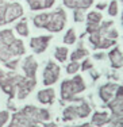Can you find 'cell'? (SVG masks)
Here are the masks:
<instances>
[{
	"label": "cell",
	"instance_id": "ac0fdd59",
	"mask_svg": "<svg viewBox=\"0 0 123 127\" xmlns=\"http://www.w3.org/2000/svg\"><path fill=\"white\" fill-rule=\"evenodd\" d=\"M92 123L97 127H103L104 125L110 123V115L106 111H97L92 115Z\"/></svg>",
	"mask_w": 123,
	"mask_h": 127
},
{
	"label": "cell",
	"instance_id": "277c9868",
	"mask_svg": "<svg viewBox=\"0 0 123 127\" xmlns=\"http://www.w3.org/2000/svg\"><path fill=\"white\" fill-rule=\"evenodd\" d=\"M87 85L84 83L83 77L80 74L74 76L70 80H64L61 84V100L62 101H72L76 97L77 93H81L85 91Z\"/></svg>",
	"mask_w": 123,
	"mask_h": 127
},
{
	"label": "cell",
	"instance_id": "52a82bcc",
	"mask_svg": "<svg viewBox=\"0 0 123 127\" xmlns=\"http://www.w3.org/2000/svg\"><path fill=\"white\" fill-rule=\"evenodd\" d=\"M20 114L25 115L29 120L37 123V125L50 119V112L46 108H38V107H34V105H26V107H23V110H20Z\"/></svg>",
	"mask_w": 123,
	"mask_h": 127
},
{
	"label": "cell",
	"instance_id": "836d02e7",
	"mask_svg": "<svg viewBox=\"0 0 123 127\" xmlns=\"http://www.w3.org/2000/svg\"><path fill=\"white\" fill-rule=\"evenodd\" d=\"M106 7H107V4H106V3H99V4L96 5V8H97V10H104Z\"/></svg>",
	"mask_w": 123,
	"mask_h": 127
},
{
	"label": "cell",
	"instance_id": "e575fe53",
	"mask_svg": "<svg viewBox=\"0 0 123 127\" xmlns=\"http://www.w3.org/2000/svg\"><path fill=\"white\" fill-rule=\"evenodd\" d=\"M91 77H92V80H97L99 77H100V74L97 73V72H92V74H91Z\"/></svg>",
	"mask_w": 123,
	"mask_h": 127
},
{
	"label": "cell",
	"instance_id": "cb8c5ba5",
	"mask_svg": "<svg viewBox=\"0 0 123 127\" xmlns=\"http://www.w3.org/2000/svg\"><path fill=\"white\" fill-rule=\"evenodd\" d=\"M5 8H7V1L0 0V26L7 25L5 23Z\"/></svg>",
	"mask_w": 123,
	"mask_h": 127
},
{
	"label": "cell",
	"instance_id": "83f0119b",
	"mask_svg": "<svg viewBox=\"0 0 123 127\" xmlns=\"http://www.w3.org/2000/svg\"><path fill=\"white\" fill-rule=\"evenodd\" d=\"M8 119H10V114H8V111H0V127L4 126L5 123L8 122Z\"/></svg>",
	"mask_w": 123,
	"mask_h": 127
},
{
	"label": "cell",
	"instance_id": "6da1fadb",
	"mask_svg": "<svg viewBox=\"0 0 123 127\" xmlns=\"http://www.w3.org/2000/svg\"><path fill=\"white\" fill-rule=\"evenodd\" d=\"M25 43L16 39L12 30L0 31V62L5 64L12 58H19L25 54Z\"/></svg>",
	"mask_w": 123,
	"mask_h": 127
},
{
	"label": "cell",
	"instance_id": "7a4b0ae2",
	"mask_svg": "<svg viewBox=\"0 0 123 127\" xmlns=\"http://www.w3.org/2000/svg\"><path fill=\"white\" fill-rule=\"evenodd\" d=\"M32 22H34V26L37 29H46L47 31L58 32L65 27L66 14L62 8H57L56 11H53L50 14L43 12L39 15H35Z\"/></svg>",
	"mask_w": 123,
	"mask_h": 127
},
{
	"label": "cell",
	"instance_id": "5bb4252c",
	"mask_svg": "<svg viewBox=\"0 0 123 127\" xmlns=\"http://www.w3.org/2000/svg\"><path fill=\"white\" fill-rule=\"evenodd\" d=\"M65 7L72 10H87L93 4V0H64Z\"/></svg>",
	"mask_w": 123,
	"mask_h": 127
},
{
	"label": "cell",
	"instance_id": "3957f363",
	"mask_svg": "<svg viewBox=\"0 0 123 127\" xmlns=\"http://www.w3.org/2000/svg\"><path fill=\"white\" fill-rule=\"evenodd\" d=\"M26 76H20L16 73H5L0 69V88L1 91L8 95L10 99H14L16 96V89L26 81Z\"/></svg>",
	"mask_w": 123,
	"mask_h": 127
},
{
	"label": "cell",
	"instance_id": "9a60e30c",
	"mask_svg": "<svg viewBox=\"0 0 123 127\" xmlns=\"http://www.w3.org/2000/svg\"><path fill=\"white\" fill-rule=\"evenodd\" d=\"M38 101L42 103V104H52L56 99V91L53 88H46V89H42L38 92L37 95Z\"/></svg>",
	"mask_w": 123,
	"mask_h": 127
},
{
	"label": "cell",
	"instance_id": "d590c367",
	"mask_svg": "<svg viewBox=\"0 0 123 127\" xmlns=\"http://www.w3.org/2000/svg\"><path fill=\"white\" fill-rule=\"evenodd\" d=\"M69 127V126H66ZM73 127H89V123H84V125H80V126H73Z\"/></svg>",
	"mask_w": 123,
	"mask_h": 127
},
{
	"label": "cell",
	"instance_id": "4316f807",
	"mask_svg": "<svg viewBox=\"0 0 123 127\" xmlns=\"http://www.w3.org/2000/svg\"><path fill=\"white\" fill-rule=\"evenodd\" d=\"M106 37L108 39H112V41H116V38L119 37V32L116 29H108V31L106 32Z\"/></svg>",
	"mask_w": 123,
	"mask_h": 127
},
{
	"label": "cell",
	"instance_id": "9c48e42d",
	"mask_svg": "<svg viewBox=\"0 0 123 127\" xmlns=\"http://www.w3.org/2000/svg\"><path fill=\"white\" fill-rule=\"evenodd\" d=\"M50 41H52V37H50V35L34 37V38H31V41H30V47L32 49V51H34L35 54H41L47 49Z\"/></svg>",
	"mask_w": 123,
	"mask_h": 127
},
{
	"label": "cell",
	"instance_id": "5b68a950",
	"mask_svg": "<svg viewBox=\"0 0 123 127\" xmlns=\"http://www.w3.org/2000/svg\"><path fill=\"white\" fill-rule=\"evenodd\" d=\"M72 101H76V103H79V104H70L65 108L64 112H62V119H64V122H70V120L79 119V118L84 119V118L91 115V105L84 100V99L74 97Z\"/></svg>",
	"mask_w": 123,
	"mask_h": 127
},
{
	"label": "cell",
	"instance_id": "1f68e13d",
	"mask_svg": "<svg viewBox=\"0 0 123 127\" xmlns=\"http://www.w3.org/2000/svg\"><path fill=\"white\" fill-rule=\"evenodd\" d=\"M41 125H42V127H57V125L53 122H50V123L49 122H42Z\"/></svg>",
	"mask_w": 123,
	"mask_h": 127
},
{
	"label": "cell",
	"instance_id": "e0dca14e",
	"mask_svg": "<svg viewBox=\"0 0 123 127\" xmlns=\"http://www.w3.org/2000/svg\"><path fill=\"white\" fill-rule=\"evenodd\" d=\"M30 7V10L38 11V10H46L54 5L56 0H26Z\"/></svg>",
	"mask_w": 123,
	"mask_h": 127
},
{
	"label": "cell",
	"instance_id": "8fae6325",
	"mask_svg": "<svg viewBox=\"0 0 123 127\" xmlns=\"http://www.w3.org/2000/svg\"><path fill=\"white\" fill-rule=\"evenodd\" d=\"M118 84L116 83H107L104 84V85L100 87V89H99V96H100V100L104 103V104H107L111 99L114 97V95H115L116 89H118Z\"/></svg>",
	"mask_w": 123,
	"mask_h": 127
},
{
	"label": "cell",
	"instance_id": "f546056e",
	"mask_svg": "<svg viewBox=\"0 0 123 127\" xmlns=\"http://www.w3.org/2000/svg\"><path fill=\"white\" fill-rule=\"evenodd\" d=\"M4 65L7 66L8 69H11V70H15V69L18 68V58H12V60H10V61L5 62Z\"/></svg>",
	"mask_w": 123,
	"mask_h": 127
},
{
	"label": "cell",
	"instance_id": "2e32d148",
	"mask_svg": "<svg viewBox=\"0 0 123 127\" xmlns=\"http://www.w3.org/2000/svg\"><path fill=\"white\" fill-rule=\"evenodd\" d=\"M108 58H110L111 65H112L114 69H121L122 68L123 60H122V50H121V47H112L111 51L108 53Z\"/></svg>",
	"mask_w": 123,
	"mask_h": 127
},
{
	"label": "cell",
	"instance_id": "d6986e66",
	"mask_svg": "<svg viewBox=\"0 0 123 127\" xmlns=\"http://www.w3.org/2000/svg\"><path fill=\"white\" fill-rule=\"evenodd\" d=\"M68 53H69V50L66 49V47L57 46L56 51H54V57H56V60L58 62H65V61H66V58H68Z\"/></svg>",
	"mask_w": 123,
	"mask_h": 127
},
{
	"label": "cell",
	"instance_id": "4dcf8cb0",
	"mask_svg": "<svg viewBox=\"0 0 123 127\" xmlns=\"http://www.w3.org/2000/svg\"><path fill=\"white\" fill-rule=\"evenodd\" d=\"M92 66H93V65H92V62L89 61V60H84L83 64L80 65V69H81L83 72H84V70H91Z\"/></svg>",
	"mask_w": 123,
	"mask_h": 127
},
{
	"label": "cell",
	"instance_id": "f1b7e54d",
	"mask_svg": "<svg viewBox=\"0 0 123 127\" xmlns=\"http://www.w3.org/2000/svg\"><path fill=\"white\" fill-rule=\"evenodd\" d=\"M73 19H74V22H83L84 20V11L83 10H74Z\"/></svg>",
	"mask_w": 123,
	"mask_h": 127
},
{
	"label": "cell",
	"instance_id": "7c38bea8",
	"mask_svg": "<svg viewBox=\"0 0 123 127\" xmlns=\"http://www.w3.org/2000/svg\"><path fill=\"white\" fill-rule=\"evenodd\" d=\"M8 127H39V125L29 120L25 115L20 114V111L15 112L11 118V123L8 125Z\"/></svg>",
	"mask_w": 123,
	"mask_h": 127
},
{
	"label": "cell",
	"instance_id": "ba28073f",
	"mask_svg": "<svg viewBox=\"0 0 123 127\" xmlns=\"http://www.w3.org/2000/svg\"><path fill=\"white\" fill-rule=\"evenodd\" d=\"M60 74H61V68L58 64H56L54 61H47L43 70V85H53L60 78Z\"/></svg>",
	"mask_w": 123,
	"mask_h": 127
},
{
	"label": "cell",
	"instance_id": "8992f818",
	"mask_svg": "<svg viewBox=\"0 0 123 127\" xmlns=\"http://www.w3.org/2000/svg\"><path fill=\"white\" fill-rule=\"evenodd\" d=\"M107 107L111 110L110 123L112 127H122V112H123V88L122 85L118 87L115 95L111 100L107 103Z\"/></svg>",
	"mask_w": 123,
	"mask_h": 127
},
{
	"label": "cell",
	"instance_id": "d4e9b609",
	"mask_svg": "<svg viewBox=\"0 0 123 127\" xmlns=\"http://www.w3.org/2000/svg\"><path fill=\"white\" fill-rule=\"evenodd\" d=\"M79 70H80L79 61H70V64H68V66H66V73L68 74H76Z\"/></svg>",
	"mask_w": 123,
	"mask_h": 127
},
{
	"label": "cell",
	"instance_id": "44dd1931",
	"mask_svg": "<svg viewBox=\"0 0 123 127\" xmlns=\"http://www.w3.org/2000/svg\"><path fill=\"white\" fill-rule=\"evenodd\" d=\"M101 20H103V16L97 11H92L87 15V25H100Z\"/></svg>",
	"mask_w": 123,
	"mask_h": 127
},
{
	"label": "cell",
	"instance_id": "4fadbf2b",
	"mask_svg": "<svg viewBox=\"0 0 123 127\" xmlns=\"http://www.w3.org/2000/svg\"><path fill=\"white\" fill-rule=\"evenodd\" d=\"M22 69L25 72L26 77L35 78V74H37V70H38V62L35 61V58L32 56H29L22 62Z\"/></svg>",
	"mask_w": 123,
	"mask_h": 127
},
{
	"label": "cell",
	"instance_id": "8d00e7d4",
	"mask_svg": "<svg viewBox=\"0 0 123 127\" xmlns=\"http://www.w3.org/2000/svg\"><path fill=\"white\" fill-rule=\"evenodd\" d=\"M89 127H93V126H91V125H89Z\"/></svg>",
	"mask_w": 123,
	"mask_h": 127
},
{
	"label": "cell",
	"instance_id": "7402d4cb",
	"mask_svg": "<svg viewBox=\"0 0 123 127\" xmlns=\"http://www.w3.org/2000/svg\"><path fill=\"white\" fill-rule=\"evenodd\" d=\"M15 30L18 31V34L22 37H29V25H27V19H22L19 23H16Z\"/></svg>",
	"mask_w": 123,
	"mask_h": 127
},
{
	"label": "cell",
	"instance_id": "ffe728a7",
	"mask_svg": "<svg viewBox=\"0 0 123 127\" xmlns=\"http://www.w3.org/2000/svg\"><path fill=\"white\" fill-rule=\"evenodd\" d=\"M87 56H88V50H87L85 47H83V45H81V46L77 47V49L70 54V61H80V60H83L84 57H87Z\"/></svg>",
	"mask_w": 123,
	"mask_h": 127
},
{
	"label": "cell",
	"instance_id": "603a6c76",
	"mask_svg": "<svg viewBox=\"0 0 123 127\" xmlns=\"http://www.w3.org/2000/svg\"><path fill=\"white\" fill-rule=\"evenodd\" d=\"M76 41H77L76 31H74L73 29H69L68 31H66V34H65V37H64V42L66 45H73Z\"/></svg>",
	"mask_w": 123,
	"mask_h": 127
},
{
	"label": "cell",
	"instance_id": "30bf717a",
	"mask_svg": "<svg viewBox=\"0 0 123 127\" xmlns=\"http://www.w3.org/2000/svg\"><path fill=\"white\" fill-rule=\"evenodd\" d=\"M20 16H23L22 4L15 3V1L7 3V8H5V23H11Z\"/></svg>",
	"mask_w": 123,
	"mask_h": 127
},
{
	"label": "cell",
	"instance_id": "484cf974",
	"mask_svg": "<svg viewBox=\"0 0 123 127\" xmlns=\"http://www.w3.org/2000/svg\"><path fill=\"white\" fill-rule=\"evenodd\" d=\"M118 12H119L118 1H116V0H112V1L110 3V5H108V14L111 15V16H116Z\"/></svg>",
	"mask_w": 123,
	"mask_h": 127
},
{
	"label": "cell",
	"instance_id": "d6a6232c",
	"mask_svg": "<svg viewBox=\"0 0 123 127\" xmlns=\"http://www.w3.org/2000/svg\"><path fill=\"white\" fill-rule=\"evenodd\" d=\"M104 53H96V54H93V58L95 60H104Z\"/></svg>",
	"mask_w": 123,
	"mask_h": 127
}]
</instances>
